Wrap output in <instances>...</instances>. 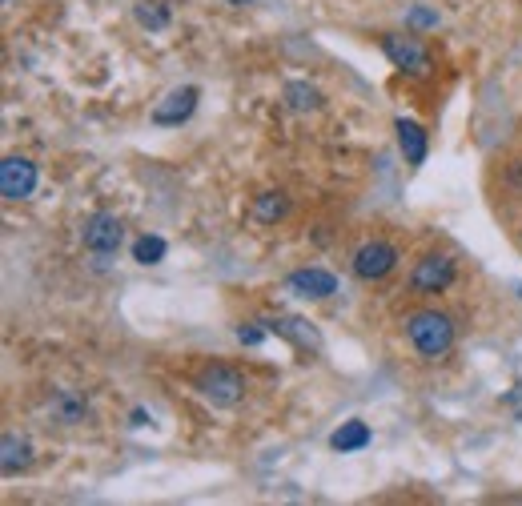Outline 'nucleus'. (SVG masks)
I'll return each instance as SVG.
<instances>
[{
    "instance_id": "obj_1",
    "label": "nucleus",
    "mask_w": 522,
    "mask_h": 506,
    "mask_svg": "<svg viewBox=\"0 0 522 506\" xmlns=\"http://www.w3.org/2000/svg\"><path fill=\"white\" fill-rule=\"evenodd\" d=\"M406 334H410L414 350H418L422 358H430V362L446 358L450 346H454V322H450L446 314H438V310H418V314H410V318H406Z\"/></svg>"
},
{
    "instance_id": "obj_2",
    "label": "nucleus",
    "mask_w": 522,
    "mask_h": 506,
    "mask_svg": "<svg viewBox=\"0 0 522 506\" xmlns=\"http://www.w3.org/2000/svg\"><path fill=\"white\" fill-rule=\"evenodd\" d=\"M197 394L205 402H213V406H233V402L245 398V378L237 370H229V366L217 362V366H205L197 374Z\"/></svg>"
},
{
    "instance_id": "obj_3",
    "label": "nucleus",
    "mask_w": 522,
    "mask_h": 506,
    "mask_svg": "<svg viewBox=\"0 0 522 506\" xmlns=\"http://www.w3.org/2000/svg\"><path fill=\"white\" fill-rule=\"evenodd\" d=\"M354 278H362V282H382L394 266H398V249L390 245V241H366V245H358V253H354Z\"/></svg>"
},
{
    "instance_id": "obj_4",
    "label": "nucleus",
    "mask_w": 522,
    "mask_h": 506,
    "mask_svg": "<svg viewBox=\"0 0 522 506\" xmlns=\"http://www.w3.org/2000/svg\"><path fill=\"white\" fill-rule=\"evenodd\" d=\"M382 53L394 61V69L402 73H414V77H426L430 73V53L414 41V37H402V33H382Z\"/></svg>"
},
{
    "instance_id": "obj_5",
    "label": "nucleus",
    "mask_w": 522,
    "mask_h": 506,
    "mask_svg": "<svg viewBox=\"0 0 522 506\" xmlns=\"http://www.w3.org/2000/svg\"><path fill=\"white\" fill-rule=\"evenodd\" d=\"M450 282H454V262L446 258V253H426L410 274L414 294H442V290H450Z\"/></svg>"
},
{
    "instance_id": "obj_6",
    "label": "nucleus",
    "mask_w": 522,
    "mask_h": 506,
    "mask_svg": "<svg viewBox=\"0 0 522 506\" xmlns=\"http://www.w3.org/2000/svg\"><path fill=\"white\" fill-rule=\"evenodd\" d=\"M81 237H85V245H89L93 253L109 258V253H117V249H121V241H125V225H121V217H117V213H93V217L85 221Z\"/></svg>"
},
{
    "instance_id": "obj_7",
    "label": "nucleus",
    "mask_w": 522,
    "mask_h": 506,
    "mask_svg": "<svg viewBox=\"0 0 522 506\" xmlns=\"http://www.w3.org/2000/svg\"><path fill=\"white\" fill-rule=\"evenodd\" d=\"M37 189V165L29 157H5V165H0V193H5V201H21Z\"/></svg>"
},
{
    "instance_id": "obj_8",
    "label": "nucleus",
    "mask_w": 522,
    "mask_h": 506,
    "mask_svg": "<svg viewBox=\"0 0 522 506\" xmlns=\"http://www.w3.org/2000/svg\"><path fill=\"white\" fill-rule=\"evenodd\" d=\"M197 89L193 85H185V89H173L161 105H157V113H153V121L157 125H181V121H189L193 117V109H197Z\"/></svg>"
},
{
    "instance_id": "obj_9",
    "label": "nucleus",
    "mask_w": 522,
    "mask_h": 506,
    "mask_svg": "<svg viewBox=\"0 0 522 506\" xmlns=\"http://www.w3.org/2000/svg\"><path fill=\"white\" fill-rule=\"evenodd\" d=\"M290 290H294L298 298L318 302V298L338 294V282H334V274H326V270H298V274H290Z\"/></svg>"
},
{
    "instance_id": "obj_10",
    "label": "nucleus",
    "mask_w": 522,
    "mask_h": 506,
    "mask_svg": "<svg viewBox=\"0 0 522 506\" xmlns=\"http://www.w3.org/2000/svg\"><path fill=\"white\" fill-rule=\"evenodd\" d=\"M398 145H402V153H406L410 165L426 161V129L418 121H406V117L398 121Z\"/></svg>"
},
{
    "instance_id": "obj_11",
    "label": "nucleus",
    "mask_w": 522,
    "mask_h": 506,
    "mask_svg": "<svg viewBox=\"0 0 522 506\" xmlns=\"http://www.w3.org/2000/svg\"><path fill=\"white\" fill-rule=\"evenodd\" d=\"M0 470L5 474H21L29 462H33V446H29V438H17V434H5V446H0Z\"/></svg>"
},
{
    "instance_id": "obj_12",
    "label": "nucleus",
    "mask_w": 522,
    "mask_h": 506,
    "mask_svg": "<svg viewBox=\"0 0 522 506\" xmlns=\"http://www.w3.org/2000/svg\"><path fill=\"white\" fill-rule=\"evenodd\" d=\"M49 410H53V418H57V422H65V426H73V422H81V418L89 414L85 398H81V394H73V390H61V394H53Z\"/></svg>"
},
{
    "instance_id": "obj_13",
    "label": "nucleus",
    "mask_w": 522,
    "mask_h": 506,
    "mask_svg": "<svg viewBox=\"0 0 522 506\" xmlns=\"http://www.w3.org/2000/svg\"><path fill=\"white\" fill-rule=\"evenodd\" d=\"M133 17L149 33H165L169 29V5H165V0H141V5L133 9Z\"/></svg>"
},
{
    "instance_id": "obj_14",
    "label": "nucleus",
    "mask_w": 522,
    "mask_h": 506,
    "mask_svg": "<svg viewBox=\"0 0 522 506\" xmlns=\"http://www.w3.org/2000/svg\"><path fill=\"white\" fill-rule=\"evenodd\" d=\"M286 213H290V201H286L282 193H261V197H253V217H257L261 225H278Z\"/></svg>"
},
{
    "instance_id": "obj_15",
    "label": "nucleus",
    "mask_w": 522,
    "mask_h": 506,
    "mask_svg": "<svg viewBox=\"0 0 522 506\" xmlns=\"http://www.w3.org/2000/svg\"><path fill=\"white\" fill-rule=\"evenodd\" d=\"M330 446H334V450H342V454L362 450V446H370V426H366V422H346L342 430H334Z\"/></svg>"
},
{
    "instance_id": "obj_16",
    "label": "nucleus",
    "mask_w": 522,
    "mask_h": 506,
    "mask_svg": "<svg viewBox=\"0 0 522 506\" xmlns=\"http://www.w3.org/2000/svg\"><path fill=\"white\" fill-rule=\"evenodd\" d=\"M286 105L294 113H310V109H322V93L306 81H294V85H286Z\"/></svg>"
},
{
    "instance_id": "obj_17",
    "label": "nucleus",
    "mask_w": 522,
    "mask_h": 506,
    "mask_svg": "<svg viewBox=\"0 0 522 506\" xmlns=\"http://www.w3.org/2000/svg\"><path fill=\"white\" fill-rule=\"evenodd\" d=\"M165 241L161 237H153V233H145V237H137L133 241V262H141V266H157L161 258H165Z\"/></svg>"
},
{
    "instance_id": "obj_18",
    "label": "nucleus",
    "mask_w": 522,
    "mask_h": 506,
    "mask_svg": "<svg viewBox=\"0 0 522 506\" xmlns=\"http://www.w3.org/2000/svg\"><path fill=\"white\" fill-rule=\"evenodd\" d=\"M410 25H418V29H434V25H438V13H430V9H414V13H410Z\"/></svg>"
},
{
    "instance_id": "obj_19",
    "label": "nucleus",
    "mask_w": 522,
    "mask_h": 506,
    "mask_svg": "<svg viewBox=\"0 0 522 506\" xmlns=\"http://www.w3.org/2000/svg\"><path fill=\"white\" fill-rule=\"evenodd\" d=\"M237 338H241V346H261L266 330H257V326H241V330H237Z\"/></svg>"
},
{
    "instance_id": "obj_20",
    "label": "nucleus",
    "mask_w": 522,
    "mask_h": 506,
    "mask_svg": "<svg viewBox=\"0 0 522 506\" xmlns=\"http://www.w3.org/2000/svg\"><path fill=\"white\" fill-rule=\"evenodd\" d=\"M229 5H249V0H229Z\"/></svg>"
},
{
    "instance_id": "obj_21",
    "label": "nucleus",
    "mask_w": 522,
    "mask_h": 506,
    "mask_svg": "<svg viewBox=\"0 0 522 506\" xmlns=\"http://www.w3.org/2000/svg\"><path fill=\"white\" fill-rule=\"evenodd\" d=\"M9 5H13V0H9Z\"/></svg>"
}]
</instances>
